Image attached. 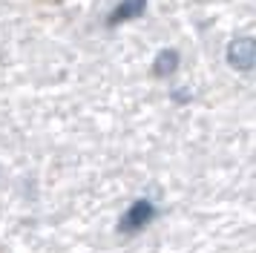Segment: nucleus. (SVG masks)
<instances>
[{
    "mask_svg": "<svg viewBox=\"0 0 256 253\" xmlns=\"http://www.w3.org/2000/svg\"><path fill=\"white\" fill-rule=\"evenodd\" d=\"M152 218H156V204L150 198H138V202H132L124 210V216L118 222V230L121 233H138V230H144L150 224Z\"/></svg>",
    "mask_w": 256,
    "mask_h": 253,
    "instance_id": "f257e3e1",
    "label": "nucleus"
},
{
    "mask_svg": "<svg viewBox=\"0 0 256 253\" xmlns=\"http://www.w3.org/2000/svg\"><path fill=\"white\" fill-rule=\"evenodd\" d=\"M176 69H178V52L176 49L158 52V58H156V75H173Z\"/></svg>",
    "mask_w": 256,
    "mask_h": 253,
    "instance_id": "20e7f679",
    "label": "nucleus"
},
{
    "mask_svg": "<svg viewBox=\"0 0 256 253\" xmlns=\"http://www.w3.org/2000/svg\"><path fill=\"white\" fill-rule=\"evenodd\" d=\"M228 55H230L233 69H250V64H254V44L248 38L244 40H233Z\"/></svg>",
    "mask_w": 256,
    "mask_h": 253,
    "instance_id": "7ed1b4c3",
    "label": "nucleus"
},
{
    "mask_svg": "<svg viewBox=\"0 0 256 253\" xmlns=\"http://www.w3.org/2000/svg\"><path fill=\"white\" fill-rule=\"evenodd\" d=\"M147 9V0H121L112 14H110V23H127V20H136L141 12Z\"/></svg>",
    "mask_w": 256,
    "mask_h": 253,
    "instance_id": "f03ea898",
    "label": "nucleus"
}]
</instances>
